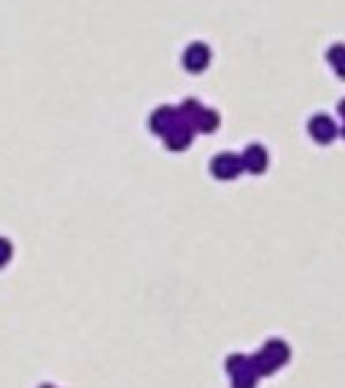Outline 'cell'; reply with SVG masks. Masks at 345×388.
Instances as JSON below:
<instances>
[{
	"mask_svg": "<svg viewBox=\"0 0 345 388\" xmlns=\"http://www.w3.org/2000/svg\"><path fill=\"white\" fill-rule=\"evenodd\" d=\"M337 111H340V116H343V119H345V97H343V100H340V108H337Z\"/></svg>",
	"mask_w": 345,
	"mask_h": 388,
	"instance_id": "cell-7",
	"label": "cell"
},
{
	"mask_svg": "<svg viewBox=\"0 0 345 388\" xmlns=\"http://www.w3.org/2000/svg\"><path fill=\"white\" fill-rule=\"evenodd\" d=\"M237 170H240V160H237V157H230V154H224V157H219V160L213 162V173L221 176V178L237 176Z\"/></svg>",
	"mask_w": 345,
	"mask_h": 388,
	"instance_id": "cell-4",
	"label": "cell"
},
{
	"mask_svg": "<svg viewBox=\"0 0 345 388\" xmlns=\"http://www.w3.org/2000/svg\"><path fill=\"white\" fill-rule=\"evenodd\" d=\"M246 167L251 170V173H262L264 167H267V151L262 149V146H251V149H246Z\"/></svg>",
	"mask_w": 345,
	"mask_h": 388,
	"instance_id": "cell-3",
	"label": "cell"
},
{
	"mask_svg": "<svg viewBox=\"0 0 345 388\" xmlns=\"http://www.w3.org/2000/svg\"><path fill=\"white\" fill-rule=\"evenodd\" d=\"M326 60H329V65L335 68V73H337L340 78H345V46L335 44L326 51Z\"/></svg>",
	"mask_w": 345,
	"mask_h": 388,
	"instance_id": "cell-5",
	"label": "cell"
},
{
	"mask_svg": "<svg viewBox=\"0 0 345 388\" xmlns=\"http://www.w3.org/2000/svg\"><path fill=\"white\" fill-rule=\"evenodd\" d=\"M340 135H343V137H345V124H343V127H340Z\"/></svg>",
	"mask_w": 345,
	"mask_h": 388,
	"instance_id": "cell-8",
	"label": "cell"
},
{
	"mask_svg": "<svg viewBox=\"0 0 345 388\" xmlns=\"http://www.w3.org/2000/svg\"><path fill=\"white\" fill-rule=\"evenodd\" d=\"M308 133H310L313 140H319V143H332L335 137L340 135V127L326 114H319L308 121Z\"/></svg>",
	"mask_w": 345,
	"mask_h": 388,
	"instance_id": "cell-1",
	"label": "cell"
},
{
	"mask_svg": "<svg viewBox=\"0 0 345 388\" xmlns=\"http://www.w3.org/2000/svg\"><path fill=\"white\" fill-rule=\"evenodd\" d=\"M189 62H197V65H194V70H200L208 62V51L203 49V46H194V49L189 51Z\"/></svg>",
	"mask_w": 345,
	"mask_h": 388,
	"instance_id": "cell-6",
	"label": "cell"
},
{
	"mask_svg": "<svg viewBox=\"0 0 345 388\" xmlns=\"http://www.w3.org/2000/svg\"><path fill=\"white\" fill-rule=\"evenodd\" d=\"M289 359V348L283 343H267V348H264V353H262V359H256V362H262V369L267 372V369H276L278 364H283Z\"/></svg>",
	"mask_w": 345,
	"mask_h": 388,
	"instance_id": "cell-2",
	"label": "cell"
}]
</instances>
